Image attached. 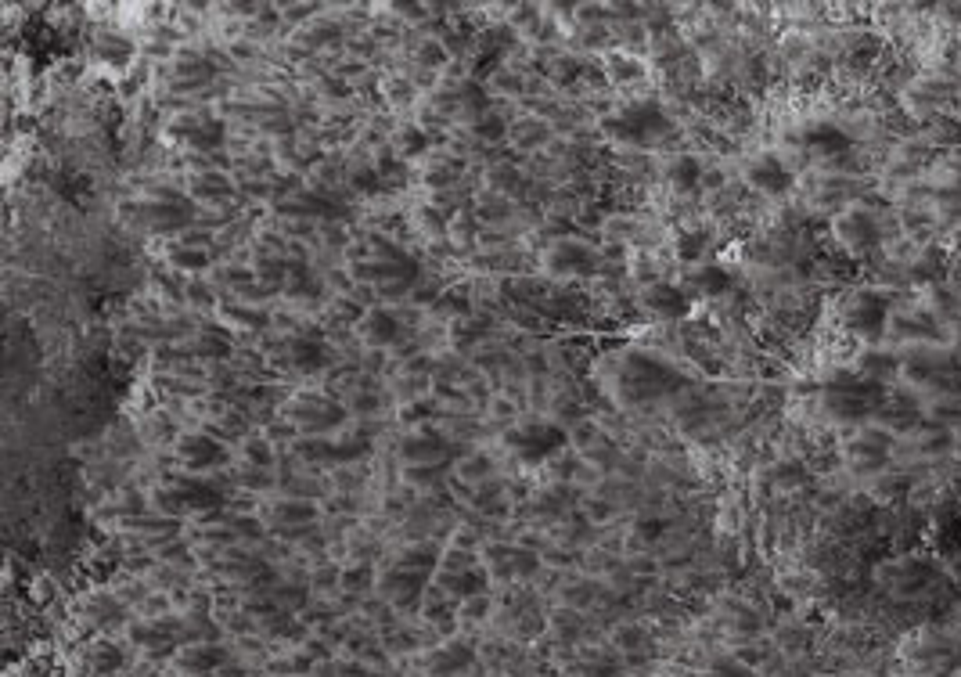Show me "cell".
I'll return each mask as SVG.
<instances>
[{
  "label": "cell",
  "mask_w": 961,
  "mask_h": 677,
  "mask_svg": "<svg viewBox=\"0 0 961 677\" xmlns=\"http://www.w3.org/2000/svg\"><path fill=\"white\" fill-rule=\"evenodd\" d=\"M670 130H674V123H670V116L659 109L656 101H634V105L605 119V134H612L623 145H652V141L666 137Z\"/></svg>",
  "instance_id": "cell-1"
},
{
  "label": "cell",
  "mask_w": 961,
  "mask_h": 677,
  "mask_svg": "<svg viewBox=\"0 0 961 677\" xmlns=\"http://www.w3.org/2000/svg\"><path fill=\"white\" fill-rule=\"evenodd\" d=\"M436 562H440V551H436V544H414V548H407L404 559L396 562V566L386 573V580H382L386 595L393 598L396 605L414 602V598L425 591V584H429Z\"/></svg>",
  "instance_id": "cell-2"
},
{
  "label": "cell",
  "mask_w": 961,
  "mask_h": 677,
  "mask_svg": "<svg viewBox=\"0 0 961 677\" xmlns=\"http://www.w3.org/2000/svg\"><path fill=\"white\" fill-rule=\"evenodd\" d=\"M504 443H508V451L526 461V465H540V461H548L551 454H558L566 447V433L551 422H526L519 425V429H512Z\"/></svg>",
  "instance_id": "cell-3"
},
{
  "label": "cell",
  "mask_w": 961,
  "mask_h": 677,
  "mask_svg": "<svg viewBox=\"0 0 961 677\" xmlns=\"http://www.w3.org/2000/svg\"><path fill=\"white\" fill-rule=\"evenodd\" d=\"M882 400V382L864 379H832L828 382V407L839 418H864Z\"/></svg>",
  "instance_id": "cell-4"
},
{
  "label": "cell",
  "mask_w": 961,
  "mask_h": 677,
  "mask_svg": "<svg viewBox=\"0 0 961 677\" xmlns=\"http://www.w3.org/2000/svg\"><path fill=\"white\" fill-rule=\"evenodd\" d=\"M224 505V494L213 487V483H202V479H173L170 487L159 490V508L162 512H209V508Z\"/></svg>",
  "instance_id": "cell-5"
},
{
  "label": "cell",
  "mask_w": 961,
  "mask_h": 677,
  "mask_svg": "<svg viewBox=\"0 0 961 677\" xmlns=\"http://www.w3.org/2000/svg\"><path fill=\"white\" fill-rule=\"evenodd\" d=\"M623 386H627V393L634 400H645V397H659L666 389H674L677 375L666 368V364L645 357V353H634V357H627V364H623Z\"/></svg>",
  "instance_id": "cell-6"
},
{
  "label": "cell",
  "mask_w": 961,
  "mask_h": 677,
  "mask_svg": "<svg viewBox=\"0 0 961 677\" xmlns=\"http://www.w3.org/2000/svg\"><path fill=\"white\" fill-rule=\"evenodd\" d=\"M170 134L180 137L195 152H216L227 141V130L220 119H202V116H180L170 123Z\"/></svg>",
  "instance_id": "cell-7"
},
{
  "label": "cell",
  "mask_w": 961,
  "mask_h": 677,
  "mask_svg": "<svg viewBox=\"0 0 961 677\" xmlns=\"http://www.w3.org/2000/svg\"><path fill=\"white\" fill-rule=\"evenodd\" d=\"M400 458L411 461L414 469H432L443 472L450 461V443L440 433H414L400 443Z\"/></svg>",
  "instance_id": "cell-8"
},
{
  "label": "cell",
  "mask_w": 961,
  "mask_h": 677,
  "mask_svg": "<svg viewBox=\"0 0 961 677\" xmlns=\"http://www.w3.org/2000/svg\"><path fill=\"white\" fill-rule=\"evenodd\" d=\"M292 415H296L299 429H306V433H328V429H335V425H339L342 418H346V411H342V407L335 404L332 397H321V393H306V397L296 400Z\"/></svg>",
  "instance_id": "cell-9"
},
{
  "label": "cell",
  "mask_w": 961,
  "mask_h": 677,
  "mask_svg": "<svg viewBox=\"0 0 961 677\" xmlns=\"http://www.w3.org/2000/svg\"><path fill=\"white\" fill-rule=\"evenodd\" d=\"M846 325L864 339H879L882 328H886V299L875 296V292H861L846 310Z\"/></svg>",
  "instance_id": "cell-10"
},
{
  "label": "cell",
  "mask_w": 961,
  "mask_h": 677,
  "mask_svg": "<svg viewBox=\"0 0 961 677\" xmlns=\"http://www.w3.org/2000/svg\"><path fill=\"white\" fill-rule=\"evenodd\" d=\"M141 220L152 231H177V227L191 224V202L180 195H159L141 206Z\"/></svg>",
  "instance_id": "cell-11"
},
{
  "label": "cell",
  "mask_w": 961,
  "mask_h": 677,
  "mask_svg": "<svg viewBox=\"0 0 961 677\" xmlns=\"http://www.w3.org/2000/svg\"><path fill=\"white\" fill-rule=\"evenodd\" d=\"M184 638H188V627L177 620H152L134 627V641L152 656H170Z\"/></svg>",
  "instance_id": "cell-12"
},
{
  "label": "cell",
  "mask_w": 961,
  "mask_h": 677,
  "mask_svg": "<svg viewBox=\"0 0 961 677\" xmlns=\"http://www.w3.org/2000/svg\"><path fill=\"white\" fill-rule=\"evenodd\" d=\"M177 458H180V465L188 472H206V469H213V465H220L224 461V447L213 440V436H206V433H188V436H180V443H177Z\"/></svg>",
  "instance_id": "cell-13"
},
{
  "label": "cell",
  "mask_w": 961,
  "mask_h": 677,
  "mask_svg": "<svg viewBox=\"0 0 961 677\" xmlns=\"http://www.w3.org/2000/svg\"><path fill=\"white\" fill-rule=\"evenodd\" d=\"M641 299H645V307L656 317H663V321H677V317H684L692 310V296L684 289H677V285H670V281H652Z\"/></svg>",
  "instance_id": "cell-14"
},
{
  "label": "cell",
  "mask_w": 961,
  "mask_h": 677,
  "mask_svg": "<svg viewBox=\"0 0 961 677\" xmlns=\"http://www.w3.org/2000/svg\"><path fill=\"white\" fill-rule=\"evenodd\" d=\"M803 148L814 152L818 159H843V155L854 148V141H850V134H846L843 127H836V123H814V127L803 134Z\"/></svg>",
  "instance_id": "cell-15"
},
{
  "label": "cell",
  "mask_w": 961,
  "mask_h": 677,
  "mask_svg": "<svg viewBox=\"0 0 961 677\" xmlns=\"http://www.w3.org/2000/svg\"><path fill=\"white\" fill-rule=\"evenodd\" d=\"M749 184L764 195H785L792 188V170L778 159V155H760L749 166Z\"/></svg>",
  "instance_id": "cell-16"
},
{
  "label": "cell",
  "mask_w": 961,
  "mask_h": 677,
  "mask_svg": "<svg viewBox=\"0 0 961 677\" xmlns=\"http://www.w3.org/2000/svg\"><path fill=\"white\" fill-rule=\"evenodd\" d=\"M836 231H839V242H843L850 253H864V249H872V245L879 242V227H875L872 213H861V209L843 213Z\"/></svg>",
  "instance_id": "cell-17"
},
{
  "label": "cell",
  "mask_w": 961,
  "mask_h": 677,
  "mask_svg": "<svg viewBox=\"0 0 961 677\" xmlns=\"http://www.w3.org/2000/svg\"><path fill=\"white\" fill-rule=\"evenodd\" d=\"M728 289H731V274L724 271L720 263H699V267H692L688 278H684V292H688L692 299L724 296Z\"/></svg>",
  "instance_id": "cell-18"
},
{
  "label": "cell",
  "mask_w": 961,
  "mask_h": 677,
  "mask_svg": "<svg viewBox=\"0 0 961 677\" xmlns=\"http://www.w3.org/2000/svg\"><path fill=\"white\" fill-rule=\"evenodd\" d=\"M594 253L587 249V245L573 242V238H566V242H558L555 249L548 253V267L555 274H591L594 271Z\"/></svg>",
  "instance_id": "cell-19"
},
{
  "label": "cell",
  "mask_w": 961,
  "mask_h": 677,
  "mask_svg": "<svg viewBox=\"0 0 961 677\" xmlns=\"http://www.w3.org/2000/svg\"><path fill=\"white\" fill-rule=\"evenodd\" d=\"M443 591H447L450 598H461V602H468V598H479L486 591V573L476 566H450L447 573L440 577Z\"/></svg>",
  "instance_id": "cell-20"
},
{
  "label": "cell",
  "mask_w": 961,
  "mask_h": 677,
  "mask_svg": "<svg viewBox=\"0 0 961 677\" xmlns=\"http://www.w3.org/2000/svg\"><path fill=\"white\" fill-rule=\"evenodd\" d=\"M357 328H360V339L368 346H389L396 343V335H400V321H396L389 310H364Z\"/></svg>",
  "instance_id": "cell-21"
},
{
  "label": "cell",
  "mask_w": 961,
  "mask_h": 677,
  "mask_svg": "<svg viewBox=\"0 0 961 677\" xmlns=\"http://www.w3.org/2000/svg\"><path fill=\"white\" fill-rule=\"evenodd\" d=\"M213 76L216 69L209 65V58L202 55H180V62L173 65V87H177V91H198V87H206Z\"/></svg>",
  "instance_id": "cell-22"
},
{
  "label": "cell",
  "mask_w": 961,
  "mask_h": 677,
  "mask_svg": "<svg viewBox=\"0 0 961 677\" xmlns=\"http://www.w3.org/2000/svg\"><path fill=\"white\" fill-rule=\"evenodd\" d=\"M328 361H332V357H328V346H324L321 339H314V335H299V339L288 343V364H292V368L321 371Z\"/></svg>",
  "instance_id": "cell-23"
},
{
  "label": "cell",
  "mask_w": 961,
  "mask_h": 677,
  "mask_svg": "<svg viewBox=\"0 0 961 677\" xmlns=\"http://www.w3.org/2000/svg\"><path fill=\"white\" fill-rule=\"evenodd\" d=\"M472 667V649L468 645H461V641H454V645H443V649H436L429 656V670L436 677H454L461 674V670Z\"/></svg>",
  "instance_id": "cell-24"
},
{
  "label": "cell",
  "mask_w": 961,
  "mask_h": 677,
  "mask_svg": "<svg viewBox=\"0 0 961 677\" xmlns=\"http://www.w3.org/2000/svg\"><path fill=\"white\" fill-rule=\"evenodd\" d=\"M270 519H274V526H278L281 533H303L306 526L317 519V508L306 505V501H281L274 512H270Z\"/></svg>",
  "instance_id": "cell-25"
},
{
  "label": "cell",
  "mask_w": 961,
  "mask_h": 677,
  "mask_svg": "<svg viewBox=\"0 0 961 677\" xmlns=\"http://www.w3.org/2000/svg\"><path fill=\"white\" fill-rule=\"evenodd\" d=\"M224 649H216L213 641H198V645H191L184 656H180V670H188V674H213V670L224 667Z\"/></svg>",
  "instance_id": "cell-26"
},
{
  "label": "cell",
  "mask_w": 961,
  "mask_h": 677,
  "mask_svg": "<svg viewBox=\"0 0 961 677\" xmlns=\"http://www.w3.org/2000/svg\"><path fill=\"white\" fill-rule=\"evenodd\" d=\"M281 213H292V217H339L342 209L335 206L332 199H324V195H314V191H299V195H292V199L285 202V209Z\"/></svg>",
  "instance_id": "cell-27"
},
{
  "label": "cell",
  "mask_w": 961,
  "mask_h": 677,
  "mask_svg": "<svg viewBox=\"0 0 961 677\" xmlns=\"http://www.w3.org/2000/svg\"><path fill=\"white\" fill-rule=\"evenodd\" d=\"M191 191H195V199H202V202H224L234 191V184L227 173L209 170V173H198L195 181H191Z\"/></svg>",
  "instance_id": "cell-28"
},
{
  "label": "cell",
  "mask_w": 961,
  "mask_h": 677,
  "mask_svg": "<svg viewBox=\"0 0 961 677\" xmlns=\"http://www.w3.org/2000/svg\"><path fill=\"white\" fill-rule=\"evenodd\" d=\"M699 181H702V163H699V159H692V155H681V159H674V166H670V184H674L677 191L699 188Z\"/></svg>",
  "instance_id": "cell-29"
},
{
  "label": "cell",
  "mask_w": 961,
  "mask_h": 677,
  "mask_svg": "<svg viewBox=\"0 0 961 677\" xmlns=\"http://www.w3.org/2000/svg\"><path fill=\"white\" fill-rule=\"evenodd\" d=\"M425 148H429V134H425L422 127H404V130H396V137H393V152L400 155V159H414V155H422Z\"/></svg>",
  "instance_id": "cell-30"
},
{
  "label": "cell",
  "mask_w": 961,
  "mask_h": 677,
  "mask_svg": "<svg viewBox=\"0 0 961 677\" xmlns=\"http://www.w3.org/2000/svg\"><path fill=\"white\" fill-rule=\"evenodd\" d=\"M170 260H173V267H180V271H206L209 267V253L206 249H198V245H173Z\"/></svg>",
  "instance_id": "cell-31"
},
{
  "label": "cell",
  "mask_w": 961,
  "mask_h": 677,
  "mask_svg": "<svg viewBox=\"0 0 961 677\" xmlns=\"http://www.w3.org/2000/svg\"><path fill=\"white\" fill-rule=\"evenodd\" d=\"M198 357H227L231 353V339H227L220 328H206V332L195 339Z\"/></svg>",
  "instance_id": "cell-32"
},
{
  "label": "cell",
  "mask_w": 961,
  "mask_h": 677,
  "mask_svg": "<svg viewBox=\"0 0 961 677\" xmlns=\"http://www.w3.org/2000/svg\"><path fill=\"white\" fill-rule=\"evenodd\" d=\"M706 245H710V235H706V231H684V235L677 238V256H681L684 263H695L702 253H706Z\"/></svg>",
  "instance_id": "cell-33"
},
{
  "label": "cell",
  "mask_w": 961,
  "mask_h": 677,
  "mask_svg": "<svg viewBox=\"0 0 961 677\" xmlns=\"http://www.w3.org/2000/svg\"><path fill=\"white\" fill-rule=\"evenodd\" d=\"M134 530L144 533V537H152V541H170L173 533H177V523H173V519H134Z\"/></svg>",
  "instance_id": "cell-34"
},
{
  "label": "cell",
  "mask_w": 961,
  "mask_h": 677,
  "mask_svg": "<svg viewBox=\"0 0 961 677\" xmlns=\"http://www.w3.org/2000/svg\"><path fill=\"white\" fill-rule=\"evenodd\" d=\"M472 130H476V137H483V141H501V137L508 134V127H504L501 116H479Z\"/></svg>",
  "instance_id": "cell-35"
},
{
  "label": "cell",
  "mask_w": 961,
  "mask_h": 677,
  "mask_svg": "<svg viewBox=\"0 0 961 677\" xmlns=\"http://www.w3.org/2000/svg\"><path fill=\"white\" fill-rule=\"evenodd\" d=\"M458 173H461V163H458V159H447V163L429 166V173H425V177H429V184H450V181H454V177H458Z\"/></svg>",
  "instance_id": "cell-36"
},
{
  "label": "cell",
  "mask_w": 961,
  "mask_h": 677,
  "mask_svg": "<svg viewBox=\"0 0 961 677\" xmlns=\"http://www.w3.org/2000/svg\"><path fill=\"white\" fill-rule=\"evenodd\" d=\"M353 188H357V191H378V188H382V177H378V170H357V173H353Z\"/></svg>",
  "instance_id": "cell-37"
},
{
  "label": "cell",
  "mask_w": 961,
  "mask_h": 677,
  "mask_svg": "<svg viewBox=\"0 0 961 677\" xmlns=\"http://www.w3.org/2000/svg\"><path fill=\"white\" fill-rule=\"evenodd\" d=\"M119 663H123L119 649H112V645H101V649H98V670H116Z\"/></svg>",
  "instance_id": "cell-38"
},
{
  "label": "cell",
  "mask_w": 961,
  "mask_h": 677,
  "mask_svg": "<svg viewBox=\"0 0 961 677\" xmlns=\"http://www.w3.org/2000/svg\"><path fill=\"white\" fill-rule=\"evenodd\" d=\"M612 73L623 76V80H627V76H638L641 69H638V62H630V58H620V55H616V58H612Z\"/></svg>",
  "instance_id": "cell-39"
},
{
  "label": "cell",
  "mask_w": 961,
  "mask_h": 677,
  "mask_svg": "<svg viewBox=\"0 0 961 677\" xmlns=\"http://www.w3.org/2000/svg\"><path fill=\"white\" fill-rule=\"evenodd\" d=\"M231 314L238 317V321H245L249 328H263V325H267V317H263L260 310H231Z\"/></svg>",
  "instance_id": "cell-40"
},
{
  "label": "cell",
  "mask_w": 961,
  "mask_h": 677,
  "mask_svg": "<svg viewBox=\"0 0 961 677\" xmlns=\"http://www.w3.org/2000/svg\"><path fill=\"white\" fill-rule=\"evenodd\" d=\"M418 58H422V62L425 65H436V62H443V58H447V51H443V44H425L422 47V51H418Z\"/></svg>",
  "instance_id": "cell-41"
},
{
  "label": "cell",
  "mask_w": 961,
  "mask_h": 677,
  "mask_svg": "<svg viewBox=\"0 0 961 677\" xmlns=\"http://www.w3.org/2000/svg\"><path fill=\"white\" fill-rule=\"evenodd\" d=\"M249 458L252 461H263V465H270V447H267V443H249Z\"/></svg>",
  "instance_id": "cell-42"
}]
</instances>
